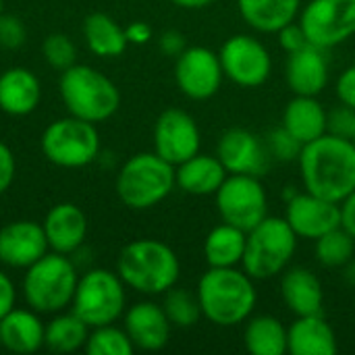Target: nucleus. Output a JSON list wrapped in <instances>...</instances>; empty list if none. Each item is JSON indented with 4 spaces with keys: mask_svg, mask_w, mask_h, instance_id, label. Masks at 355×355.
Segmentation results:
<instances>
[{
    "mask_svg": "<svg viewBox=\"0 0 355 355\" xmlns=\"http://www.w3.org/2000/svg\"><path fill=\"white\" fill-rule=\"evenodd\" d=\"M300 25L310 44L329 50L355 35V0H310Z\"/></svg>",
    "mask_w": 355,
    "mask_h": 355,
    "instance_id": "9b49d317",
    "label": "nucleus"
},
{
    "mask_svg": "<svg viewBox=\"0 0 355 355\" xmlns=\"http://www.w3.org/2000/svg\"><path fill=\"white\" fill-rule=\"evenodd\" d=\"M158 46H160V50H162L166 56H175V58L187 48L185 35H183L181 31H175V29L164 31V33L160 35V40H158Z\"/></svg>",
    "mask_w": 355,
    "mask_h": 355,
    "instance_id": "79ce46f5",
    "label": "nucleus"
},
{
    "mask_svg": "<svg viewBox=\"0 0 355 355\" xmlns=\"http://www.w3.org/2000/svg\"><path fill=\"white\" fill-rule=\"evenodd\" d=\"M83 35L87 48L102 58L121 56L129 44L125 29L106 12H92L83 23Z\"/></svg>",
    "mask_w": 355,
    "mask_h": 355,
    "instance_id": "c756f323",
    "label": "nucleus"
},
{
    "mask_svg": "<svg viewBox=\"0 0 355 355\" xmlns=\"http://www.w3.org/2000/svg\"><path fill=\"white\" fill-rule=\"evenodd\" d=\"M171 320L166 318L162 306L152 302H139L131 306L125 314V331L141 352H158L171 339Z\"/></svg>",
    "mask_w": 355,
    "mask_h": 355,
    "instance_id": "a211bd4d",
    "label": "nucleus"
},
{
    "mask_svg": "<svg viewBox=\"0 0 355 355\" xmlns=\"http://www.w3.org/2000/svg\"><path fill=\"white\" fill-rule=\"evenodd\" d=\"M223 73L233 83L241 87L262 85L272 71V58L266 46L254 35H233L229 37L218 52Z\"/></svg>",
    "mask_w": 355,
    "mask_h": 355,
    "instance_id": "f8f14e48",
    "label": "nucleus"
},
{
    "mask_svg": "<svg viewBox=\"0 0 355 355\" xmlns=\"http://www.w3.org/2000/svg\"><path fill=\"white\" fill-rule=\"evenodd\" d=\"M162 310H164L166 318L171 320V324L177 329H189V327L198 324V320L202 318V306H200L198 293H189V291L177 289V287H173L164 293Z\"/></svg>",
    "mask_w": 355,
    "mask_h": 355,
    "instance_id": "473e14b6",
    "label": "nucleus"
},
{
    "mask_svg": "<svg viewBox=\"0 0 355 355\" xmlns=\"http://www.w3.org/2000/svg\"><path fill=\"white\" fill-rule=\"evenodd\" d=\"M58 89L67 110L94 125L110 119L121 106L119 87L89 64H73L62 71Z\"/></svg>",
    "mask_w": 355,
    "mask_h": 355,
    "instance_id": "20e7f679",
    "label": "nucleus"
},
{
    "mask_svg": "<svg viewBox=\"0 0 355 355\" xmlns=\"http://www.w3.org/2000/svg\"><path fill=\"white\" fill-rule=\"evenodd\" d=\"M248 233L235 225L223 223L214 227L204 241V258L210 268H233L241 266L245 254Z\"/></svg>",
    "mask_w": 355,
    "mask_h": 355,
    "instance_id": "cd10ccee",
    "label": "nucleus"
},
{
    "mask_svg": "<svg viewBox=\"0 0 355 355\" xmlns=\"http://www.w3.org/2000/svg\"><path fill=\"white\" fill-rule=\"evenodd\" d=\"M227 177L229 173L216 154L208 156L198 152L189 160L175 166L177 187L189 196H214Z\"/></svg>",
    "mask_w": 355,
    "mask_h": 355,
    "instance_id": "4be33fe9",
    "label": "nucleus"
},
{
    "mask_svg": "<svg viewBox=\"0 0 355 355\" xmlns=\"http://www.w3.org/2000/svg\"><path fill=\"white\" fill-rule=\"evenodd\" d=\"M46 327L37 318L35 310L12 308L0 320V345L10 354H35L44 345Z\"/></svg>",
    "mask_w": 355,
    "mask_h": 355,
    "instance_id": "393cba45",
    "label": "nucleus"
},
{
    "mask_svg": "<svg viewBox=\"0 0 355 355\" xmlns=\"http://www.w3.org/2000/svg\"><path fill=\"white\" fill-rule=\"evenodd\" d=\"M44 227L33 220H15L0 229V262L12 268H27L48 254Z\"/></svg>",
    "mask_w": 355,
    "mask_h": 355,
    "instance_id": "f3484780",
    "label": "nucleus"
},
{
    "mask_svg": "<svg viewBox=\"0 0 355 355\" xmlns=\"http://www.w3.org/2000/svg\"><path fill=\"white\" fill-rule=\"evenodd\" d=\"M297 248V235L283 216H266L248 231L241 268L254 281H266L287 270Z\"/></svg>",
    "mask_w": 355,
    "mask_h": 355,
    "instance_id": "0eeeda50",
    "label": "nucleus"
},
{
    "mask_svg": "<svg viewBox=\"0 0 355 355\" xmlns=\"http://www.w3.org/2000/svg\"><path fill=\"white\" fill-rule=\"evenodd\" d=\"M15 173H17L15 156H12L10 148L4 141H0V193H4L12 185Z\"/></svg>",
    "mask_w": 355,
    "mask_h": 355,
    "instance_id": "ea45409f",
    "label": "nucleus"
},
{
    "mask_svg": "<svg viewBox=\"0 0 355 355\" xmlns=\"http://www.w3.org/2000/svg\"><path fill=\"white\" fill-rule=\"evenodd\" d=\"M289 227L295 231L297 239L316 241L324 233L341 227V204L314 196L310 191L295 193L285 210Z\"/></svg>",
    "mask_w": 355,
    "mask_h": 355,
    "instance_id": "dca6fc26",
    "label": "nucleus"
},
{
    "mask_svg": "<svg viewBox=\"0 0 355 355\" xmlns=\"http://www.w3.org/2000/svg\"><path fill=\"white\" fill-rule=\"evenodd\" d=\"M15 300H17V291L12 281L0 270V320L15 308Z\"/></svg>",
    "mask_w": 355,
    "mask_h": 355,
    "instance_id": "37998d69",
    "label": "nucleus"
},
{
    "mask_svg": "<svg viewBox=\"0 0 355 355\" xmlns=\"http://www.w3.org/2000/svg\"><path fill=\"white\" fill-rule=\"evenodd\" d=\"M355 256V237L337 227L316 239V260L327 268H345V264Z\"/></svg>",
    "mask_w": 355,
    "mask_h": 355,
    "instance_id": "2f4dec72",
    "label": "nucleus"
},
{
    "mask_svg": "<svg viewBox=\"0 0 355 355\" xmlns=\"http://www.w3.org/2000/svg\"><path fill=\"white\" fill-rule=\"evenodd\" d=\"M133 349L135 345L131 343L127 331L116 329L114 322L96 327L85 341V352L89 355H131Z\"/></svg>",
    "mask_w": 355,
    "mask_h": 355,
    "instance_id": "72a5a7b5",
    "label": "nucleus"
},
{
    "mask_svg": "<svg viewBox=\"0 0 355 355\" xmlns=\"http://www.w3.org/2000/svg\"><path fill=\"white\" fill-rule=\"evenodd\" d=\"M42 54L46 58V62L52 69L58 71H67L69 67L75 64V56H77V48L73 44V40L64 33H52L44 40L42 44Z\"/></svg>",
    "mask_w": 355,
    "mask_h": 355,
    "instance_id": "f704fd0d",
    "label": "nucleus"
},
{
    "mask_svg": "<svg viewBox=\"0 0 355 355\" xmlns=\"http://www.w3.org/2000/svg\"><path fill=\"white\" fill-rule=\"evenodd\" d=\"M0 15H2V0H0Z\"/></svg>",
    "mask_w": 355,
    "mask_h": 355,
    "instance_id": "8fccbe9b",
    "label": "nucleus"
},
{
    "mask_svg": "<svg viewBox=\"0 0 355 355\" xmlns=\"http://www.w3.org/2000/svg\"><path fill=\"white\" fill-rule=\"evenodd\" d=\"M175 185V166L156 152L131 156L116 177L119 200L131 210L154 208L171 196Z\"/></svg>",
    "mask_w": 355,
    "mask_h": 355,
    "instance_id": "39448f33",
    "label": "nucleus"
},
{
    "mask_svg": "<svg viewBox=\"0 0 355 355\" xmlns=\"http://www.w3.org/2000/svg\"><path fill=\"white\" fill-rule=\"evenodd\" d=\"M243 21L260 33H277L295 21L302 0H237Z\"/></svg>",
    "mask_w": 355,
    "mask_h": 355,
    "instance_id": "bb28decb",
    "label": "nucleus"
},
{
    "mask_svg": "<svg viewBox=\"0 0 355 355\" xmlns=\"http://www.w3.org/2000/svg\"><path fill=\"white\" fill-rule=\"evenodd\" d=\"M281 297L295 316L322 314L324 291L320 279L308 268H287L281 279Z\"/></svg>",
    "mask_w": 355,
    "mask_h": 355,
    "instance_id": "412c9836",
    "label": "nucleus"
},
{
    "mask_svg": "<svg viewBox=\"0 0 355 355\" xmlns=\"http://www.w3.org/2000/svg\"><path fill=\"white\" fill-rule=\"evenodd\" d=\"M42 154L56 166L81 168L92 164L100 154V135L94 123L69 116L50 123L40 139Z\"/></svg>",
    "mask_w": 355,
    "mask_h": 355,
    "instance_id": "6e6552de",
    "label": "nucleus"
},
{
    "mask_svg": "<svg viewBox=\"0 0 355 355\" xmlns=\"http://www.w3.org/2000/svg\"><path fill=\"white\" fill-rule=\"evenodd\" d=\"M287 352L291 355L337 354V337L322 314L297 316L287 329Z\"/></svg>",
    "mask_w": 355,
    "mask_h": 355,
    "instance_id": "5701e85b",
    "label": "nucleus"
},
{
    "mask_svg": "<svg viewBox=\"0 0 355 355\" xmlns=\"http://www.w3.org/2000/svg\"><path fill=\"white\" fill-rule=\"evenodd\" d=\"M352 141H354V144H355V129H354V135H352Z\"/></svg>",
    "mask_w": 355,
    "mask_h": 355,
    "instance_id": "09e8293b",
    "label": "nucleus"
},
{
    "mask_svg": "<svg viewBox=\"0 0 355 355\" xmlns=\"http://www.w3.org/2000/svg\"><path fill=\"white\" fill-rule=\"evenodd\" d=\"M42 87L37 77L25 67L6 69L0 75V110L10 116H25L40 104Z\"/></svg>",
    "mask_w": 355,
    "mask_h": 355,
    "instance_id": "b1692460",
    "label": "nucleus"
},
{
    "mask_svg": "<svg viewBox=\"0 0 355 355\" xmlns=\"http://www.w3.org/2000/svg\"><path fill=\"white\" fill-rule=\"evenodd\" d=\"M202 316L216 327L231 329L245 322L256 308L254 279L243 268H208L198 281Z\"/></svg>",
    "mask_w": 355,
    "mask_h": 355,
    "instance_id": "f03ea898",
    "label": "nucleus"
},
{
    "mask_svg": "<svg viewBox=\"0 0 355 355\" xmlns=\"http://www.w3.org/2000/svg\"><path fill=\"white\" fill-rule=\"evenodd\" d=\"M341 227L355 237V189L341 202Z\"/></svg>",
    "mask_w": 355,
    "mask_h": 355,
    "instance_id": "c03bdc74",
    "label": "nucleus"
},
{
    "mask_svg": "<svg viewBox=\"0 0 355 355\" xmlns=\"http://www.w3.org/2000/svg\"><path fill=\"white\" fill-rule=\"evenodd\" d=\"M25 37H27V31L21 19L12 15H0V46L2 48H8V50L21 48L25 44Z\"/></svg>",
    "mask_w": 355,
    "mask_h": 355,
    "instance_id": "e433bc0d",
    "label": "nucleus"
},
{
    "mask_svg": "<svg viewBox=\"0 0 355 355\" xmlns=\"http://www.w3.org/2000/svg\"><path fill=\"white\" fill-rule=\"evenodd\" d=\"M306 191L341 204L355 189V144L324 133L306 144L297 158Z\"/></svg>",
    "mask_w": 355,
    "mask_h": 355,
    "instance_id": "f257e3e1",
    "label": "nucleus"
},
{
    "mask_svg": "<svg viewBox=\"0 0 355 355\" xmlns=\"http://www.w3.org/2000/svg\"><path fill=\"white\" fill-rule=\"evenodd\" d=\"M25 270L23 295L31 310L40 314H56L71 306L79 277L67 254H46Z\"/></svg>",
    "mask_w": 355,
    "mask_h": 355,
    "instance_id": "423d86ee",
    "label": "nucleus"
},
{
    "mask_svg": "<svg viewBox=\"0 0 355 355\" xmlns=\"http://www.w3.org/2000/svg\"><path fill=\"white\" fill-rule=\"evenodd\" d=\"M355 129V110L341 104L339 108H333L329 112V121H327V133L339 135V137H349L354 135Z\"/></svg>",
    "mask_w": 355,
    "mask_h": 355,
    "instance_id": "4c0bfd02",
    "label": "nucleus"
},
{
    "mask_svg": "<svg viewBox=\"0 0 355 355\" xmlns=\"http://www.w3.org/2000/svg\"><path fill=\"white\" fill-rule=\"evenodd\" d=\"M200 144V129L189 112L168 108L158 116L154 125V152L173 166L196 156Z\"/></svg>",
    "mask_w": 355,
    "mask_h": 355,
    "instance_id": "4468645a",
    "label": "nucleus"
},
{
    "mask_svg": "<svg viewBox=\"0 0 355 355\" xmlns=\"http://www.w3.org/2000/svg\"><path fill=\"white\" fill-rule=\"evenodd\" d=\"M285 79L295 96H318L329 83V60L324 50L308 44L289 54Z\"/></svg>",
    "mask_w": 355,
    "mask_h": 355,
    "instance_id": "6ab92c4d",
    "label": "nucleus"
},
{
    "mask_svg": "<svg viewBox=\"0 0 355 355\" xmlns=\"http://www.w3.org/2000/svg\"><path fill=\"white\" fill-rule=\"evenodd\" d=\"M216 156L229 175L262 177L272 162L266 141L248 129H229L223 133L216 146Z\"/></svg>",
    "mask_w": 355,
    "mask_h": 355,
    "instance_id": "2eb2a0df",
    "label": "nucleus"
},
{
    "mask_svg": "<svg viewBox=\"0 0 355 355\" xmlns=\"http://www.w3.org/2000/svg\"><path fill=\"white\" fill-rule=\"evenodd\" d=\"M116 272L127 287L146 295H160L177 285L181 264L166 243L158 239H135L121 250Z\"/></svg>",
    "mask_w": 355,
    "mask_h": 355,
    "instance_id": "7ed1b4c3",
    "label": "nucleus"
},
{
    "mask_svg": "<svg viewBox=\"0 0 355 355\" xmlns=\"http://www.w3.org/2000/svg\"><path fill=\"white\" fill-rule=\"evenodd\" d=\"M343 277H345V281L349 283V285H354L355 287V256L345 264V272H343Z\"/></svg>",
    "mask_w": 355,
    "mask_h": 355,
    "instance_id": "de8ad7c7",
    "label": "nucleus"
},
{
    "mask_svg": "<svg viewBox=\"0 0 355 355\" xmlns=\"http://www.w3.org/2000/svg\"><path fill=\"white\" fill-rule=\"evenodd\" d=\"M223 64L216 52L204 46L185 48L175 62V81L191 100L212 98L223 83Z\"/></svg>",
    "mask_w": 355,
    "mask_h": 355,
    "instance_id": "ddd939ff",
    "label": "nucleus"
},
{
    "mask_svg": "<svg viewBox=\"0 0 355 355\" xmlns=\"http://www.w3.org/2000/svg\"><path fill=\"white\" fill-rule=\"evenodd\" d=\"M71 310L89 329L112 324L125 312V283L119 272L106 268L85 272L77 281Z\"/></svg>",
    "mask_w": 355,
    "mask_h": 355,
    "instance_id": "1a4fd4ad",
    "label": "nucleus"
},
{
    "mask_svg": "<svg viewBox=\"0 0 355 355\" xmlns=\"http://www.w3.org/2000/svg\"><path fill=\"white\" fill-rule=\"evenodd\" d=\"M277 33H279V44H281V48H283L287 54L297 52V50H302L304 46L310 44L308 37H306L304 27L300 25V21H297V23H295V21L287 23V25H285L283 29H279Z\"/></svg>",
    "mask_w": 355,
    "mask_h": 355,
    "instance_id": "58836bf2",
    "label": "nucleus"
},
{
    "mask_svg": "<svg viewBox=\"0 0 355 355\" xmlns=\"http://www.w3.org/2000/svg\"><path fill=\"white\" fill-rule=\"evenodd\" d=\"M264 141H266V148H268L272 160H279V162H293V160L297 162L302 148H304V144L300 139H295L283 125L272 129Z\"/></svg>",
    "mask_w": 355,
    "mask_h": 355,
    "instance_id": "c9c22d12",
    "label": "nucleus"
},
{
    "mask_svg": "<svg viewBox=\"0 0 355 355\" xmlns=\"http://www.w3.org/2000/svg\"><path fill=\"white\" fill-rule=\"evenodd\" d=\"M214 198L223 223L235 225L245 233L268 216V196L260 177L229 175Z\"/></svg>",
    "mask_w": 355,
    "mask_h": 355,
    "instance_id": "9d476101",
    "label": "nucleus"
},
{
    "mask_svg": "<svg viewBox=\"0 0 355 355\" xmlns=\"http://www.w3.org/2000/svg\"><path fill=\"white\" fill-rule=\"evenodd\" d=\"M245 349L252 355H285L287 354V327L268 314L250 316L243 331Z\"/></svg>",
    "mask_w": 355,
    "mask_h": 355,
    "instance_id": "c85d7f7f",
    "label": "nucleus"
},
{
    "mask_svg": "<svg viewBox=\"0 0 355 355\" xmlns=\"http://www.w3.org/2000/svg\"><path fill=\"white\" fill-rule=\"evenodd\" d=\"M42 227L48 245L58 254H73L81 248L87 235V218L83 210L71 202H62L50 208Z\"/></svg>",
    "mask_w": 355,
    "mask_h": 355,
    "instance_id": "aec40b11",
    "label": "nucleus"
},
{
    "mask_svg": "<svg viewBox=\"0 0 355 355\" xmlns=\"http://www.w3.org/2000/svg\"><path fill=\"white\" fill-rule=\"evenodd\" d=\"M89 337V327L71 310L69 314H58L46 327L44 345L54 354H73L85 347Z\"/></svg>",
    "mask_w": 355,
    "mask_h": 355,
    "instance_id": "7c9ffc66",
    "label": "nucleus"
},
{
    "mask_svg": "<svg viewBox=\"0 0 355 355\" xmlns=\"http://www.w3.org/2000/svg\"><path fill=\"white\" fill-rule=\"evenodd\" d=\"M171 2L177 4V6H181V8H191V10H196V8H204V6L212 4L214 0H171Z\"/></svg>",
    "mask_w": 355,
    "mask_h": 355,
    "instance_id": "49530a36",
    "label": "nucleus"
},
{
    "mask_svg": "<svg viewBox=\"0 0 355 355\" xmlns=\"http://www.w3.org/2000/svg\"><path fill=\"white\" fill-rule=\"evenodd\" d=\"M337 98L341 104L355 110V64L347 67L337 79Z\"/></svg>",
    "mask_w": 355,
    "mask_h": 355,
    "instance_id": "a19ab883",
    "label": "nucleus"
},
{
    "mask_svg": "<svg viewBox=\"0 0 355 355\" xmlns=\"http://www.w3.org/2000/svg\"><path fill=\"white\" fill-rule=\"evenodd\" d=\"M329 112L316 96H295L283 110V127L304 146L327 133Z\"/></svg>",
    "mask_w": 355,
    "mask_h": 355,
    "instance_id": "a878e982",
    "label": "nucleus"
},
{
    "mask_svg": "<svg viewBox=\"0 0 355 355\" xmlns=\"http://www.w3.org/2000/svg\"><path fill=\"white\" fill-rule=\"evenodd\" d=\"M125 33L131 44H146L152 37V27L144 21H135L125 29Z\"/></svg>",
    "mask_w": 355,
    "mask_h": 355,
    "instance_id": "a18cd8bd",
    "label": "nucleus"
}]
</instances>
